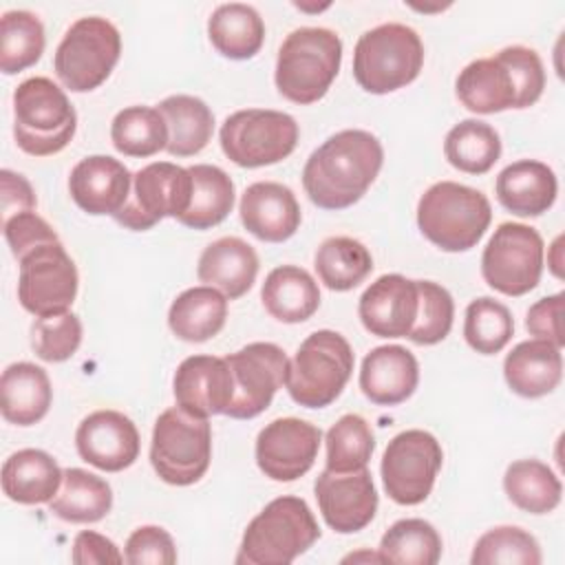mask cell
I'll use <instances>...</instances> for the list:
<instances>
[{
    "mask_svg": "<svg viewBox=\"0 0 565 565\" xmlns=\"http://www.w3.org/2000/svg\"><path fill=\"white\" fill-rule=\"evenodd\" d=\"M508 64L512 66L516 82L521 86V95H523V106L530 108L534 106L545 88V68L543 62L539 57V53L534 49L514 44V46H505L499 51Z\"/></svg>",
    "mask_w": 565,
    "mask_h": 565,
    "instance_id": "49",
    "label": "cell"
},
{
    "mask_svg": "<svg viewBox=\"0 0 565 565\" xmlns=\"http://www.w3.org/2000/svg\"><path fill=\"white\" fill-rule=\"evenodd\" d=\"M342 64V40L324 26L294 29L280 44L274 82L278 93L300 106L327 95Z\"/></svg>",
    "mask_w": 565,
    "mask_h": 565,
    "instance_id": "2",
    "label": "cell"
},
{
    "mask_svg": "<svg viewBox=\"0 0 565 565\" xmlns=\"http://www.w3.org/2000/svg\"><path fill=\"white\" fill-rule=\"evenodd\" d=\"M53 388L46 371L31 362H13L0 377V413L9 424L33 426L51 408Z\"/></svg>",
    "mask_w": 565,
    "mask_h": 565,
    "instance_id": "29",
    "label": "cell"
},
{
    "mask_svg": "<svg viewBox=\"0 0 565 565\" xmlns=\"http://www.w3.org/2000/svg\"><path fill=\"white\" fill-rule=\"evenodd\" d=\"M503 490L523 512L547 514L561 503L563 486L556 472L539 459H516L505 468Z\"/></svg>",
    "mask_w": 565,
    "mask_h": 565,
    "instance_id": "36",
    "label": "cell"
},
{
    "mask_svg": "<svg viewBox=\"0 0 565 565\" xmlns=\"http://www.w3.org/2000/svg\"><path fill=\"white\" fill-rule=\"evenodd\" d=\"M124 561L130 565H174L177 545L168 530L159 525H141L128 536L124 547Z\"/></svg>",
    "mask_w": 565,
    "mask_h": 565,
    "instance_id": "47",
    "label": "cell"
},
{
    "mask_svg": "<svg viewBox=\"0 0 565 565\" xmlns=\"http://www.w3.org/2000/svg\"><path fill=\"white\" fill-rule=\"evenodd\" d=\"M2 232L7 238V245L11 247V254L20 260L24 254L31 249L46 245V243H57L60 236L57 232L35 212H22L2 223Z\"/></svg>",
    "mask_w": 565,
    "mask_h": 565,
    "instance_id": "48",
    "label": "cell"
},
{
    "mask_svg": "<svg viewBox=\"0 0 565 565\" xmlns=\"http://www.w3.org/2000/svg\"><path fill=\"white\" fill-rule=\"evenodd\" d=\"M313 494L324 523L338 534L364 530L377 512V490L366 468L351 472L324 468L313 483Z\"/></svg>",
    "mask_w": 565,
    "mask_h": 565,
    "instance_id": "17",
    "label": "cell"
},
{
    "mask_svg": "<svg viewBox=\"0 0 565 565\" xmlns=\"http://www.w3.org/2000/svg\"><path fill=\"white\" fill-rule=\"evenodd\" d=\"M320 539V525L300 497L269 501L245 527L236 565H287Z\"/></svg>",
    "mask_w": 565,
    "mask_h": 565,
    "instance_id": "3",
    "label": "cell"
},
{
    "mask_svg": "<svg viewBox=\"0 0 565 565\" xmlns=\"http://www.w3.org/2000/svg\"><path fill=\"white\" fill-rule=\"evenodd\" d=\"M132 188L130 170L115 157H84L68 177L71 199L79 210L93 216H115L128 201Z\"/></svg>",
    "mask_w": 565,
    "mask_h": 565,
    "instance_id": "21",
    "label": "cell"
},
{
    "mask_svg": "<svg viewBox=\"0 0 565 565\" xmlns=\"http://www.w3.org/2000/svg\"><path fill=\"white\" fill-rule=\"evenodd\" d=\"M384 563L435 565L441 558V536L424 519H399L380 539Z\"/></svg>",
    "mask_w": 565,
    "mask_h": 565,
    "instance_id": "41",
    "label": "cell"
},
{
    "mask_svg": "<svg viewBox=\"0 0 565 565\" xmlns=\"http://www.w3.org/2000/svg\"><path fill=\"white\" fill-rule=\"evenodd\" d=\"M503 377L512 393L527 399L552 393L563 377L561 347L541 338L519 342L503 360Z\"/></svg>",
    "mask_w": 565,
    "mask_h": 565,
    "instance_id": "27",
    "label": "cell"
},
{
    "mask_svg": "<svg viewBox=\"0 0 565 565\" xmlns=\"http://www.w3.org/2000/svg\"><path fill=\"white\" fill-rule=\"evenodd\" d=\"M258 267V254L247 241L238 236H223L201 252L196 276L201 282L225 294L227 300H236L256 282Z\"/></svg>",
    "mask_w": 565,
    "mask_h": 565,
    "instance_id": "25",
    "label": "cell"
},
{
    "mask_svg": "<svg viewBox=\"0 0 565 565\" xmlns=\"http://www.w3.org/2000/svg\"><path fill=\"white\" fill-rule=\"evenodd\" d=\"M0 201H2V223L15 214H22V212H31L35 210L38 205V199H35V192L31 188V183L13 172V170H2L0 172Z\"/></svg>",
    "mask_w": 565,
    "mask_h": 565,
    "instance_id": "52",
    "label": "cell"
},
{
    "mask_svg": "<svg viewBox=\"0 0 565 565\" xmlns=\"http://www.w3.org/2000/svg\"><path fill=\"white\" fill-rule=\"evenodd\" d=\"M419 309L411 333L406 335L411 342L430 347L441 342L450 329L455 318V300L450 291L435 280H417Z\"/></svg>",
    "mask_w": 565,
    "mask_h": 565,
    "instance_id": "45",
    "label": "cell"
},
{
    "mask_svg": "<svg viewBox=\"0 0 565 565\" xmlns=\"http://www.w3.org/2000/svg\"><path fill=\"white\" fill-rule=\"evenodd\" d=\"M327 470L351 472L362 470L375 450V437L369 422L358 413L342 415L324 437Z\"/></svg>",
    "mask_w": 565,
    "mask_h": 565,
    "instance_id": "43",
    "label": "cell"
},
{
    "mask_svg": "<svg viewBox=\"0 0 565 565\" xmlns=\"http://www.w3.org/2000/svg\"><path fill=\"white\" fill-rule=\"evenodd\" d=\"M541 561L539 541L519 525H499L483 532L470 554L472 565H539Z\"/></svg>",
    "mask_w": 565,
    "mask_h": 565,
    "instance_id": "44",
    "label": "cell"
},
{
    "mask_svg": "<svg viewBox=\"0 0 565 565\" xmlns=\"http://www.w3.org/2000/svg\"><path fill=\"white\" fill-rule=\"evenodd\" d=\"M313 267L327 289L349 291L371 274L373 256L358 238L331 236L316 249Z\"/></svg>",
    "mask_w": 565,
    "mask_h": 565,
    "instance_id": "37",
    "label": "cell"
},
{
    "mask_svg": "<svg viewBox=\"0 0 565 565\" xmlns=\"http://www.w3.org/2000/svg\"><path fill=\"white\" fill-rule=\"evenodd\" d=\"M241 223L265 243H282L300 227V205L291 188L276 181H256L245 188L238 203Z\"/></svg>",
    "mask_w": 565,
    "mask_h": 565,
    "instance_id": "23",
    "label": "cell"
},
{
    "mask_svg": "<svg viewBox=\"0 0 565 565\" xmlns=\"http://www.w3.org/2000/svg\"><path fill=\"white\" fill-rule=\"evenodd\" d=\"M225 360L234 377V397L225 411L232 419L260 415L271 404L276 391L287 382L289 358L274 342H249L225 355Z\"/></svg>",
    "mask_w": 565,
    "mask_h": 565,
    "instance_id": "15",
    "label": "cell"
},
{
    "mask_svg": "<svg viewBox=\"0 0 565 565\" xmlns=\"http://www.w3.org/2000/svg\"><path fill=\"white\" fill-rule=\"evenodd\" d=\"M227 320V298L216 287L199 285L181 291L168 309V327L183 342L214 338Z\"/></svg>",
    "mask_w": 565,
    "mask_h": 565,
    "instance_id": "31",
    "label": "cell"
},
{
    "mask_svg": "<svg viewBox=\"0 0 565 565\" xmlns=\"http://www.w3.org/2000/svg\"><path fill=\"white\" fill-rule=\"evenodd\" d=\"M62 477L64 470L49 452L22 448L4 459L0 481L7 499L22 505H40L57 494Z\"/></svg>",
    "mask_w": 565,
    "mask_h": 565,
    "instance_id": "28",
    "label": "cell"
},
{
    "mask_svg": "<svg viewBox=\"0 0 565 565\" xmlns=\"http://www.w3.org/2000/svg\"><path fill=\"white\" fill-rule=\"evenodd\" d=\"M44 26L31 11L13 9L0 18V71L4 75L33 66L44 53Z\"/></svg>",
    "mask_w": 565,
    "mask_h": 565,
    "instance_id": "40",
    "label": "cell"
},
{
    "mask_svg": "<svg viewBox=\"0 0 565 565\" xmlns=\"http://www.w3.org/2000/svg\"><path fill=\"white\" fill-rule=\"evenodd\" d=\"M360 561H366V563H384L382 554L380 552H369V550H362V552H355V554H349L342 558V563H360Z\"/></svg>",
    "mask_w": 565,
    "mask_h": 565,
    "instance_id": "54",
    "label": "cell"
},
{
    "mask_svg": "<svg viewBox=\"0 0 565 565\" xmlns=\"http://www.w3.org/2000/svg\"><path fill=\"white\" fill-rule=\"evenodd\" d=\"M419 309L417 280L402 274H384L371 282L358 302L364 329L377 338H406Z\"/></svg>",
    "mask_w": 565,
    "mask_h": 565,
    "instance_id": "19",
    "label": "cell"
},
{
    "mask_svg": "<svg viewBox=\"0 0 565 565\" xmlns=\"http://www.w3.org/2000/svg\"><path fill=\"white\" fill-rule=\"evenodd\" d=\"M71 561L75 565H104V563L108 565V563H121L124 554L104 534L93 530H82L73 541Z\"/></svg>",
    "mask_w": 565,
    "mask_h": 565,
    "instance_id": "51",
    "label": "cell"
},
{
    "mask_svg": "<svg viewBox=\"0 0 565 565\" xmlns=\"http://www.w3.org/2000/svg\"><path fill=\"white\" fill-rule=\"evenodd\" d=\"M192 199V174L170 161H152L132 174L126 205L113 216L121 227L146 232L166 216L179 218Z\"/></svg>",
    "mask_w": 565,
    "mask_h": 565,
    "instance_id": "13",
    "label": "cell"
},
{
    "mask_svg": "<svg viewBox=\"0 0 565 565\" xmlns=\"http://www.w3.org/2000/svg\"><path fill=\"white\" fill-rule=\"evenodd\" d=\"M444 154L459 172L486 174L501 157V137L488 121L463 119L448 130Z\"/></svg>",
    "mask_w": 565,
    "mask_h": 565,
    "instance_id": "38",
    "label": "cell"
},
{
    "mask_svg": "<svg viewBox=\"0 0 565 565\" xmlns=\"http://www.w3.org/2000/svg\"><path fill=\"white\" fill-rule=\"evenodd\" d=\"M77 130V113L66 93L49 77H29L13 90V137L22 152L51 157Z\"/></svg>",
    "mask_w": 565,
    "mask_h": 565,
    "instance_id": "5",
    "label": "cell"
},
{
    "mask_svg": "<svg viewBox=\"0 0 565 565\" xmlns=\"http://www.w3.org/2000/svg\"><path fill=\"white\" fill-rule=\"evenodd\" d=\"M207 38L223 57L249 60L263 46L265 22L252 4L225 2L212 11Z\"/></svg>",
    "mask_w": 565,
    "mask_h": 565,
    "instance_id": "32",
    "label": "cell"
},
{
    "mask_svg": "<svg viewBox=\"0 0 565 565\" xmlns=\"http://www.w3.org/2000/svg\"><path fill=\"white\" fill-rule=\"evenodd\" d=\"M444 461L441 444L422 428L397 433L384 448L380 475L384 492L399 505H417L428 499Z\"/></svg>",
    "mask_w": 565,
    "mask_h": 565,
    "instance_id": "12",
    "label": "cell"
},
{
    "mask_svg": "<svg viewBox=\"0 0 565 565\" xmlns=\"http://www.w3.org/2000/svg\"><path fill=\"white\" fill-rule=\"evenodd\" d=\"M265 311L285 324L309 320L320 307V289L316 278L298 265L274 267L260 289Z\"/></svg>",
    "mask_w": 565,
    "mask_h": 565,
    "instance_id": "30",
    "label": "cell"
},
{
    "mask_svg": "<svg viewBox=\"0 0 565 565\" xmlns=\"http://www.w3.org/2000/svg\"><path fill=\"white\" fill-rule=\"evenodd\" d=\"M168 124V146L172 157L199 154L212 139L214 113L194 95H170L157 104Z\"/></svg>",
    "mask_w": 565,
    "mask_h": 565,
    "instance_id": "33",
    "label": "cell"
},
{
    "mask_svg": "<svg viewBox=\"0 0 565 565\" xmlns=\"http://www.w3.org/2000/svg\"><path fill=\"white\" fill-rule=\"evenodd\" d=\"M514 333V318L510 309L490 298L479 296L466 307L463 338L470 349L481 355H494L505 349Z\"/></svg>",
    "mask_w": 565,
    "mask_h": 565,
    "instance_id": "42",
    "label": "cell"
},
{
    "mask_svg": "<svg viewBox=\"0 0 565 565\" xmlns=\"http://www.w3.org/2000/svg\"><path fill=\"white\" fill-rule=\"evenodd\" d=\"M419 382L417 358L399 344L371 349L360 369V388L377 406H397L406 402Z\"/></svg>",
    "mask_w": 565,
    "mask_h": 565,
    "instance_id": "24",
    "label": "cell"
},
{
    "mask_svg": "<svg viewBox=\"0 0 565 565\" xmlns=\"http://www.w3.org/2000/svg\"><path fill=\"white\" fill-rule=\"evenodd\" d=\"M113 508V490L106 479L84 470L66 468L49 510L66 523H97Z\"/></svg>",
    "mask_w": 565,
    "mask_h": 565,
    "instance_id": "34",
    "label": "cell"
},
{
    "mask_svg": "<svg viewBox=\"0 0 565 565\" xmlns=\"http://www.w3.org/2000/svg\"><path fill=\"white\" fill-rule=\"evenodd\" d=\"M353 349L349 340L331 329L309 333L289 360L287 391L305 408H324L344 391L353 373Z\"/></svg>",
    "mask_w": 565,
    "mask_h": 565,
    "instance_id": "7",
    "label": "cell"
},
{
    "mask_svg": "<svg viewBox=\"0 0 565 565\" xmlns=\"http://www.w3.org/2000/svg\"><path fill=\"white\" fill-rule=\"evenodd\" d=\"M384 163V150L375 135L347 128L324 139L302 168V188L309 201L322 210H344L358 203Z\"/></svg>",
    "mask_w": 565,
    "mask_h": 565,
    "instance_id": "1",
    "label": "cell"
},
{
    "mask_svg": "<svg viewBox=\"0 0 565 565\" xmlns=\"http://www.w3.org/2000/svg\"><path fill=\"white\" fill-rule=\"evenodd\" d=\"M298 124L289 113L245 108L232 113L218 132L221 150L241 168H263L287 159L298 143Z\"/></svg>",
    "mask_w": 565,
    "mask_h": 565,
    "instance_id": "10",
    "label": "cell"
},
{
    "mask_svg": "<svg viewBox=\"0 0 565 565\" xmlns=\"http://www.w3.org/2000/svg\"><path fill=\"white\" fill-rule=\"evenodd\" d=\"M139 446L141 439L135 422L110 408L86 415L75 430L77 455L104 472L130 468L139 457Z\"/></svg>",
    "mask_w": 565,
    "mask_h": 565,
    "instance_id": "18",
    "label": "cell"
},
{
    "mask_svg": "<svg viewBox=\"0 0 565 565\" xmlns=\"http://www.w3.org/2000/svg\"><path fill=\"white\" fill-rule=\"evenodd\" d=\"M322 433L298 417H278L256 437V463L271 481L289 483L307 475L318 457Z\"/></svg>",
    "mask_w": 565,
    "mask_h": 565,
    "instance_id": "16",
    "label": "cell"
},
{
    "mask_svg": "<svg viewBox=\"0 0 565 565\" xmlns=\"http://www.w3.org/2000/svg\"><path fill=\"white\" fill-rule=\"evenodd\" d=\"M497 201L516 216H541L558 194L554 170L536 159H519L505 166L494 183Z\"/></svg>",
    "mask_w": 565,
    "mask_h": 565,
    "instance_id": "26",
    "label": "cell"
},
{
    "mask_svg": "<svg viewBox=\"0 0 565 565\" xmlns=\"http://www.w3.org/2000/svg\"><path fill=\"white\" fill-rule=\"evenodd\" d=\"M457 99L477 115H492L508 108H523L521 86L501 53L463 66L455 82Z\"/></svg>",
    "mask_w": 565,
    "mask_h": 565,
    "instance_id": "22",
    "label": "cell"
},
{
    "mask_svg": "<svg viewBox=\"0 0 565 565\" xmlns=\"http://www.w3.org/2000/svg\"><path fill=\"white\" fill-rule=\"evenodd\" d=\"M188 170L192 174V199L177 221L192 230H210L223 223L236 199L230 174L212 163H194Z\"/></svg>",
    "mask_w": 565,
    "mask_h": 565,
    "instance_id": "35",
    "label": "cell"
},
{
    "mask_svg": "<svg viewBox=\"0 0 565 565\" xmlns=\"http://www.w3.org/2000/svg\"><path fill=\"white\" fill-rule=\"evenodd\" d=\"M18 263V300L22 309L35 318L71 309L77 296L79 276L73 258L60 241L31 249Z\"/></svg>",
    "mask_w": 565,
    "mask_h": 565,
    "instance_id": "14",
    "label": "cell"
},
{
    "mask_svg": "<svg viewBox=\"0 0 565 565\" xmlns=\"http://www.w3.org/2000/svg\"><path fill=\"white\" fill-rule=\"evenodd\" d=\"M110 141L126 157H152L168 146V124L152 106H128L113 117Z\"/></svg>",
    "mask_w": 565,
    "mask_h": 565,
    "instance_id": "39",
    "label": "cell"
},
{
    "mask_svg": "<svg viewBox=\"0 0 565 565\" xmlns=\"http://www.w3.org/2000/svg\"><path fill=\"white\" fill-rule=\"evenodd\" d=\"M424 66V42L415 29L386 22L364 31L353 49V77L371 95L408 86Z\"/></svg>",
    "mask_w": 565,
    "mask_h": 565,
    "instance_id": "6",
    "label": "cell"
},
{
    "mask_svg": "<svg viewBox=\"0 0 565 565\" xmlns=\"http://www.w3.org/2000/svg\"><path fill=\"white\" fill-rule=\"evenodd\" d=\"M563 300L565 294H552L541 300H536L525 316V329L530 335L547 340L563 349L565 335H563Z\"/></svg>",
    "mask_w": 565,
    "mask_h": 565,
    "instance_id": "50",
    "label": "cell"
},
{
    "mask_svg": "<svg viewBox=\"0 0 565 565\" xmlns=\"http://www.w3.org/2000/svg\"><path fill=\"white\" fill-rule=\"evenodd\" d=\"M82 344V320L73 311L35 318L31 324V349L44 362H64Z\"/></svg>",
    "mask_w": 565,
    "mask_h": 565,
    "instance_id": "46",
    "label": "cell"
},
{
    "mask_svg": "<svg viewBox=\"0 0 565 565\" xmlns=\"http://www.w3.org/2000/svg\"><path fill=\"white\" fill-rule=\"evenodd\" d=\"M177 406L196 415H225L234 397V377L225 358L190 355L185 358L172 380Z\"/></svg>",
    "mask_w": 565,
    "mask_h": 565,
    "instance_id": "20",
    "label": "cell"
},
{
    "mask_svg": "<svg viewBox=\"0 0 565 565\" xmlns=\"http://www.w3.org/2000/svg\"><path fill=\"white\" fill-rule=\"evenodd\" d=\"M545 245L541 234L523 223H501L481 254V276L503 296L532 291L543 274Z\"/></svg>",
    "mask_w": 565,
    "mask_h": 565,
    "instance_id": "11",
    "label": "cell"
},
{
    "mask_svg": "<svg viewBox=\"0 0 565 565\" xmlns=\"http://www.w3.org/2000/svg\"><path fill=\"white\" fill-rule=\"evenodd\" d=\"M212 428L181 406L166 408L152 428L150 463L157 477L170 486H192L210 468Z\"/></svg>",
    "mask_w": 565,
    "mask_h": 565,
    "instance_id": "8",
    "label": "cell"
},
{
    "mask_svg": "<svg viewBox=\"0 0 565 565\" xmlns=\"http://www.w3.org/2000/svg\"><path fill=\"white\" fill-rule=\"evenodd\" d=\"M492 221L488 196L457 181L433 183L417 203L419 232L444 252H468Z\"/></svg>",
    "mask_w": 565,
    "mask_h": 565,
    "instance_id": "4",
    "label": "cell"
},
{
    "mask_svg": "<svg viewBox=\"0 0 565 565\" xmlns=\"http://www.w3.org/2000/svg\"><path fill=\"white\" fill-rule=\"evenodd\" d=\"M121 55L117 26L102 15L75 20L60 40L53 68L64 88L88 93L102 86Z\"/></svg>",
    "mask_w": 565,
    "mask_h": 565,
    "instance_id": "9",
    "label": "cell"
},
{
    "mask_svg": "<svg viewBox=\"0 0 565 565\" xmlns=\"http://www.w3.org/2000/svg\"><path fill=\"white\" fill-rule=\"evenodd\" d=\"M561 245H563V236H556L550 247V254H547V265L556 278H563V256H561L563 247Z\"/></svg>",
    "mask_w": 565,
    "mask_h": 565,
    "instance_id": "53",
    "label": "cell"
}]
</instances>
